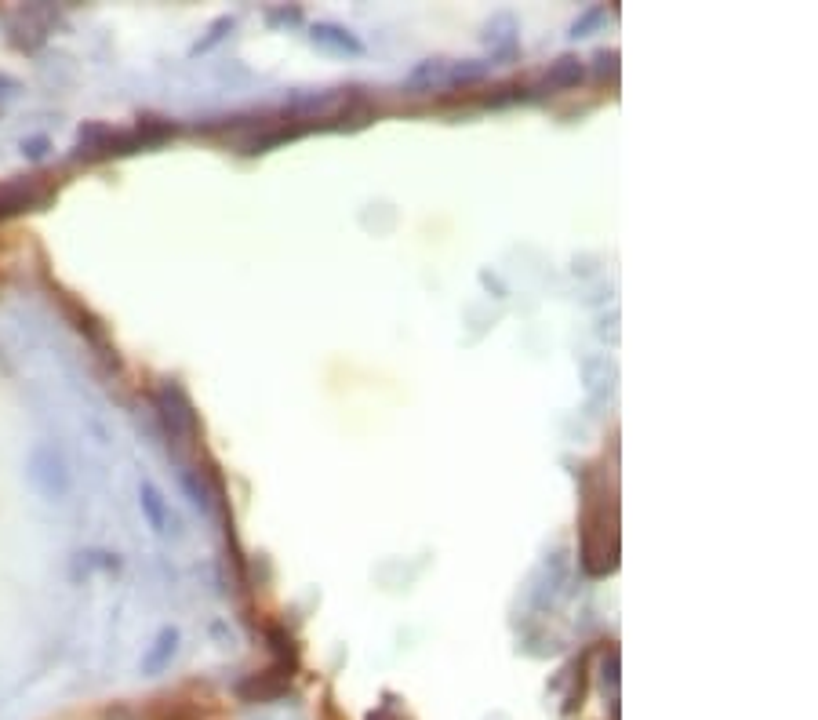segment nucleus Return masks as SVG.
I'll return each mask as SVG.
<instances>
[{
  "label": "nucleus",
  "instance_id": "0eeeda50",
  "mask_svg": "<svg viewBox=\"0 0 818 720\" xmlns=\"http://www.w3.org/2000/svg\"><path fill=\"white\" fill-rule=\"evenodd\" d=\"M139 510L142 517H146V524H150L157 535H168L171 524H175V517H171L168 502H164V495H160V488L153 484V480H142L139 484Z\"/></svg>",
  "mask_w": 818,
  "mask_h": 720
},
{
  "label": "nucleus",
  "instance_id": "ddd939ff",
  "mask_svg": "<svg viewBox=\"0 0 818 720\" xmlns=\"http://www.w3.org/2000/svg\"><path fill=\"white\" fill-rule=\"evenodd\" d=\"M491 62L484 59H462V62H448V80L444 88H466V84H480L488 77Z\"/></svg>",
  "mask_w": 818,
  "mask_h": 720
},
{
  "label": "nucleus",
  "instance_id": "9d476101",
  "mask_svg": "<svg viewBox=\"0 0 818 720\" xmlns=\"http://www.w3.org/2000/svg\"><path fill=\"white\" fill-rule=\"evenodd\" d=\"M444 80H448V62H444V59H422L419 66L404 77V91H408V95H422V91L444 88Z\"/></svg>",
  "mask_w": 818,
  "mask_h": 720
},
{
  "label": "nucleus",
  "instance_id": "4468645a",
  "mask_svg": "<svg viewBox=\"0 0 818 720\" xmlns=\"http://www.w3.org/2000/svg\"><path fill=\"white\" fill-rule=\"evenodd\" d=\"M233 26H237V19H233V15H219V19H215V22L208 26V37H200L197 44L190 48V55H208L211 48H219L222 40L230 37Z\"/></svg>",
  "mask_w": 818,
  "mask_h": 720
},
{
  "label": "nucleus",
  "instance_id": "f03ea898",
  "mask_svg": "<svg viewBox=\"0 0 818 720\" xmlns=\"http://www.w3.org/2000/svg\"><path fill=\"white\" fill-rule=\"evenodd\" d=\"M26 473H30L33 488H37L48 502H62L73 488L70 466H66V459H62V451L55 448V444H37V448L30 451Z\"/></svg>",
  "mask_w": 818,
  "mask_h": 720
},
{
  "label": "nucleus",
  "instance_id": "a211bd4d",
  "mask_svg": "<svg viewBox=\"0 0 818 720\" xmlns=\"http://www.w3.org/2000/svg\"><path fill=\"white\" fill-rule=\"evenodd\" d=\"M22 153L30 160H40L44 153H48V139H30V142H22Z\"/></svg>",
  "mask_w": 818,
  "mask_h": 720
},
{
  "label": "nucleus",
  "instance_id": "7ed1b4c3",
  "mask_svg": "<svg viewBox=\"0 0 818 720\" xmlns=\"http://www.w3.org/2000/svg\"><path fill=\"white\" fill-rule=\"evenodd\" d=\"M51 197H55V190H51L48 182H40L37 175H30V179L4 182V186H0V222L15 219V215H22V211L44 208Z\"/></svg>",
  "mask_w": 818,
  "mask_h": 720
},
{
  "label": "nucleus",
  "instance_id": "f3484780",
  "mask_svg": "<svg viewBox=\"0 0 818 720\" xmlns=\"http://www.w3.org/2000/svg\"><path fill=\"white\" fill-rule=\"evenodd\" d=\"M270 26H277V22H302V8H270Z\"/></svg>",
  "mask_w": 818,
  "mask_h": 720
},
{
  "label": "nucleus",
  "instance_id": "20e7f679",
  "mask_svg": "<svg viewBox=\"0 0 818 720\" xmlns=\"http://www.w3.org/2000/svg\"><path fill=\"white\" fill-rule=\"evenodd\" d=\"M157 411H160V419H164L171 437H190V433L197 430L193 404L179 386H164V390L157 393Z\"/></svg>",
  "mask_w": 818,
  "mask_h": 720
},
{
  "label": "nucleus",
  "instance_id": "39448f33",
  "mask_svg": "<svg viewBox=\"0 0 818 720\" xmlns=\"http://www.w3.org/2000/svg\"><path fill=\"white\" fill-rule=\"evenodd\" d=\"M291 677H295V673L284 670V666H270V670L251 673L248 680H240L237 695L244 702H277V699H284V695H288Z\"/></svg>",
  "mask_w": 818,
  "mask_h": 720
},
{
  "label": "nucleus",
  "instance_id": "dca6fc26",
  "mask_svg": "<svg viewBox=\"0 0 818 720\" xmlns=\"http://www.w3.org/2000/svg\"><path fill=\"white\" fill-rule=\"evenodd\" d=\"M593 62H597V73L600 77H615L619 73V51H608V48H600L597 55H593Z\"/></svg>",
  "mask_w": 818,
  "mask_h": 720
},
{
  "label": "nucleus",
  "instance_id": "f8f14e48",
  "mask_svg": "<svg viewBox=\"0 0 818 720\" xmlns=\"http://www.w3.org/2000/svg\"><path fill=\"white\" fill-rule=\"evenodd\" d=\"M62 302H66V313H70V317L77 320L73 328H77L80 335H84V339L91 342V346H99V350L110 353V339H106V328H102V320L95 317L91 310H84L80 302H73V299H62Z\"/></svg>",
  "mask_w": 818,
  "mask_h": 720
},
{
  "label": "nucleus",
  "instance_id": "f257e3e1",
  "mask_svg": "<svg viewBox=\"0 0 818 720\" xmlns=\"http://www.w3.org/2000/svg\"><path fill=\"white\" fill-rule=\"evenodd\" d=\"M579 564L593 579H604V575H611V571L619 568V513H615V502L593 499V495L586 499V510H582Z\"/></svg>",
  "mask_w": 818,
  "mask_h": 720
},
{
  "label": "nucleus",
  "instance_id": "aec40b11",
  "mask_svg": "<svg viewBox=\"0 0 818 720\" xmlns=\"http://www.w3.org/2000/svg\"><path fill=\"white\" fill-rule=\"evenodd\" d=\"M480 280H484L488 288H495V291H499V299H506V288H502V284H499V280H495V277H491V273H480Z\"/></svg>",
  "mask_w": 818,
  "mask_h": 720
},
{
  "label": "nucleus",
  "instance_id": "9b49d317",
  "mask_svg": "<svg viewBox=\"0 0 818 720\" xmlns=\"http://www.w3.org/2000/svg\"><path fill=\"white\" fill-rule=\"evenodd\" d=\"M266 640H270V651H273V666H284V670H299V648H295V637L288 633V626H277L270 622L266 626Z\"/></svg>",
  "mask_w": 818,
  "mask_h": 720
},
{
  "label": "nucleus",
  "instance_id": "423d86ee",
  "mask_svg": "<svg viewBox=\"0 0 818 720\" xmlns=\"http://www.w3.org/2000/svg\"><path fill=\"white\" fill-rule=\"evenodd\" d=\"M310 40L317 44V48L331 51V55H342V59H360V55L368 51V44H364L353 30L339 26V22H313Z\"/></svg>",
  "mask_w": 818,
  "mask_h": 720
},
{
  "label": "nucleus",
  "instance_id": "6ab92c4d",
  "mask_svg": "<svg viewBox=\"0 0 818 720\" xmlns=\"http://www.w3.org/2000/svg\"><path fill=\"white\" fill-rule=\"evenodd\" d=\"M368 720H408V713H400L397 706H382V710H371Z\"/></svg>",
  "mask_w": 818,
  "mask_h": 720
},
{
  "label": "nucleus",
  "instance_id": "6e6552de",
  "mask_svg": "<svg viewBox=\"0 0 818 720\" xmlns=\"http://www.w3.org/2000/svg\"><path fill=\"white\" fill-rule=\"evenodd\" d=\"M582 80H586V62H582L579 55H560L557 62H549L542 84H546L549 91H571V88H579Z\"/></svg>",
  "mask_w": 818,
  "mask_h": 720
},
{
  "label": "nucleus",
  "instance_id": "1a4fd4ad",
  "mask_svg": "<svg viewBox=\"0 0 818 720\" xmlns=\"http://www.w3.org/2000/svg\"><path fill=\"white\" fill-rule=\"evenodd\" d=\"M175 651H179V630H175V626H164V630L153 637L150 651L142 655V673L157 677L160 670H168L171 659H175Z\"/></svg>",
  "mask_w": 818,
  "mask_h": 720
},
{
  "label": "nucleus",
  "instance_id": "2eb2a0df",
  "mask_svg": "<svg viewBox=\"0 0 818 720\" xmlns=\"http://www.w3.org/2000/svg\"><path fill=\"white\" fill-rule=\"evenodd\" d=\"M608 19V8H604V4H589L586 11H582L579 19L571 22V30H568V37L571 40H582V37H589V33L597 30L600 22Z\"/></svg>",
  "mask_w": 818,
  "mask_h": 720
}]
</instances>
